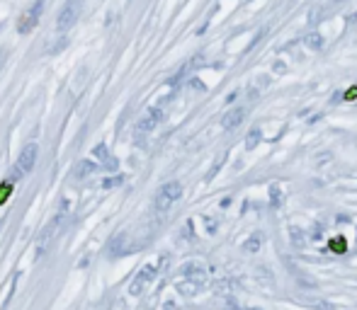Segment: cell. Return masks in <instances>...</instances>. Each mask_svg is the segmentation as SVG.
Listing matches in <instances>:
<instances>
[{
    "instance_id": "cell-1",
    "label": "cell",
    "mask_w": 357,
    "mask_h": 310,
    "mask_svg": "<svg viewBox=\"0 0 357 310\" xmlns=\"http://www.w3.org/2000/svg\"><path fill=\"white\" fill-rule=\"evenodd\" d=\"M183 196V184L180 182H168L163 184L156 194V211L158 213H165V211H170L175 201Z\"/></svg>"
},
{
    "instance_id": "cell-2",
    "label": "cell",
    "mask_w": 357,
    "mask_h": 310,
    "mask_svg": "<svg viewBox=\"0 0 357 310\" xmlns=\"http://www.w3.org/2000/svg\"><path fill=\"white\" fill-rule=\"evenodd\" d=\"M37 158H39V148L34 146V143H29L27 148H22V155L17 158V163L12 167V180H19V177H25V174L32 172Z\"/></svg>"
},
{
    "instance_id": "cell-3",
    "label": "cell",
    "mask_w": 357,
    "mask_h": 310,
    "mask_svg": "<svg viewBox=\"0 0 357 310\" xmlns=\"http://www.w3.org/2000/svg\"><path fill=\"white\" fill-rule=\"evenodd\" d=\"M42 12H44V0H34L27 8V12H22V17L17 22V32L19 34H29L32 29L37 27V22L42 19Z\"/></svg>"
},
{
    "instance_id": "cell-4",
    "label": "cell",
    "mask_w": 357,
    "mask_h": 310,
    "mask_svg": "<svg viewBox=\"0 0 357 310\" xmlns=\"http://www.w3.org/2000/svg\"><path fill=\"white\" fill-rule=\"evenodd\" d=\"M61 226H64V213H58L49 226H46L44 230H42V235H39V240H37V250H39V255H44L46 250L51 247V242L56 240V235L61 233Z\"/></svg>"
},
{
    "instance_id": "cell-5",
    "label": "cell",
    "mask_w": 357,
    "mask_h": 310,
    "mask_svg": "<svg viewBox=\"0 0 357 310\" xmlns=\"http://www.w3.org/2000/svg\"><path fill=\"white\" fill-rule=\"evenodd\" d=\"M161 119H163V112L156 109V107L144 112V114L138 117V124H136V141L138 138H144L146 134H151V131L161 124Z\"/></svg>"
},
{
    "instance_id": "cell-6",
    "label": "cell",
    "mask_w": 357,
    "mask_h": 310,
    "mask_svg": "<svg viewBox=\"0 0 357 310\" xmlns=\"http://www.w3.org/2000/svg\"><path fill=\"white\" fill-rule=\"evenodd\" d=\"M78 15H81V10H78V3H75V0H68L64 8H61V12H58L56 27H58V29H71V27L75 25Z\"/></svg>"
},
{
    "instance_id": "cell-7",
    "label": "cell",
    "mask_w": 357,
    "mask_h": 310,
    "mask_svg": "<svg viewBox=\"0 0 357 310\" xmlns=\"http://www.w3.org/2000/svg\"><path fill=\"white\" fill-rule=\"evenodd\" d=\"M153 276H156L153 267H144V269H141V272L134 276V281H131V286H129V293H131V296H141V293H144V289H146L148 283L153 281Z\"/></svg>"
},
{
    "instance_id": "cell-8",
    "label": "cell",
    "mask_w": 357,
    "mask_h": 310,
    "mask_svg": "<svg viewBox=\"0 0 357 310\" xmlns=\"http://www.w3.org/2000/svg\"><path fill=\"white\" fill-rule=\"evenodd\" d=\"M92 155H95V160H97V163L102 165V167H105V170H117L119 165H117V160H114V158H110V153H107V148L102 146H95L92 148Z\"/></svg>"
},
{
    "instance_id": "cell-9",
    "label": "cell",
    "mask_w": 357,
    "mask_h": 310,
    "mask_svg": "<svg viewBox=\"0 0 357 310\" xmlns=\"http://www.w3.org/2000/svg\"><path fill=\"white\" fill-rule=\"evenodd\" d=\"M243 114H246V109H241V107H236V109H231V112H226V117H224V128L226 131H233V128L243 121Z\"/></svg>"
},
{
    "instance_id": "cell-10",
    "label": "cell",
    "mask_w": 357,
    "mask_h": 310,
    "mask_svg": "<svg viewBox=\"0 0 357 310\" xmlns=\"http://www.w3.org/2000/svg\"><path fill=\"white\" fill-rule=\"evenodd\" d=\"M95 170H97V165L92 163V160H81V163L75 165L73 177H75V180H85V177H90Z\"/></svg>"
},
{
    "instance_id": "cell-11",
    "label": "cell",
    "mask_w": 357,
    "mask_h": 310,
    "mask_svg": "<svg viewBox=\"0 0 357 310\" xmlns=\"http://www.w3.org/2000/svg\"><path fill=\"white\" fill-rule=\"evenodd\" d=\"M345 240H343V237H333V240H330V250H333V252H345Z\"/></svg>"
},
{
    "instance_id": "cell-12",
    "label": "cell",
    "mask_w": 357,
    "mask_h": 310,
    "mask_svg": "<svg viewBox=\"0 0 357 310\" xmlns=\"http://www.w3.org/2000/svg\"><path fill=\"white\" fill-rule=\"evenodd\" d=\"M257 141H260V131L253 128V131H250V136H248V141H246V148H248V150H250V148H255Z\"/></svg>"
},
{
    "instance_id": "cell-13",
    "label": "cell",
    "mask_w": 357,
    "mask_h": 310,
    "mask_svg": "<svg viewBox=\"0 0 357 310\" xmlns=\"http://www.w3.org/2000/svg\"><path fill=\"white\" fill-rule=\"evenodd\" d=\"M10 189H12V184H10V182L0 184V204H3V201H5V199L10 196Z\"/></svg>"
},
{
    "instance_id": "cell-14",
    "label": "cell",
    "mask_w": 357,
    "mask_h": 310,
    "mask_svg": "<svg viewBox=\"0 0 357 310\" xmlns=\"http://www.w3.org/2000/svg\"><path fill=\"white\" fill-rule=\"evenodd\" d=\"M117 184H122V174H114L112 180H107V182H102V187H105V189H110V187H117Z\"/></svg>"
},
{
    "instance_id": "cell-15",
    "label": "cell",
    "mask_w": 357,
    "mask_h": 310,
    "mask_svg": "<svg viewBox=\"0 0 357 310\" xmlns=\"http://www.w3.org/2000/svg\"><path fill=\"white\" fill-rule=\"evenodd\" d=\"M306 44L311 46V49H321V46H323V41H321V37H316V34H313V37L306 39Z\"/></svg>"
},
{
    "instance_id": "cell-16",
    "label": "cell",
    "mask_w": 357,
    "mask_h": 310,
    "mask_svg": "<svg viewBox=\"0 0 357 310\" xmlns=\"http://www.w3.org/2000/svg\"><path fill=\"white\" fill-rule=\"evenodd\" d=\"M257 245H260V237L253 235V240H248L246 242V250H257Z\"/></svg>"
},
{
    "instance_id": "cell-17",
    "label": "cell",
    "mask_w": 357,
    "mask_h": 310,
    "mask_svg": "<svg viewBox=\"0 0 357 310\" xmlns=\"http://www.w3.org/2000/svg\"><path fill=\"white\" fill-rule=\"evenodd\" d=\"M355 97H357V85H355V87H350V90L345 92V100H355Z\"/></svg>"
},
{
    "instance_id": "cell-18",
    "label": "cell",
    "mask_w": 357,
    "mask_h": 310,
    "mask_svg": "<svg viewBox=\"0 0 357 310\" xmlns=\"http://www.w3.org/2000/svg\"><path fill=\"white\" fill-rule=\"evenodd\" d=\"M5 58H8V54H5V51H0V71H3V65H5Z\"/></svg>"
}]
</instances>
